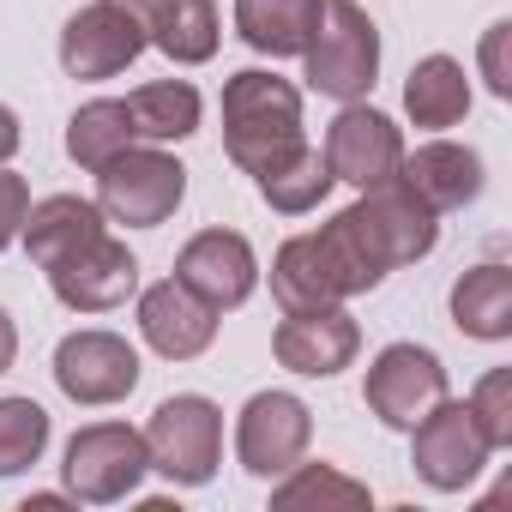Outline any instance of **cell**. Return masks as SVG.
I'll list each match as a JSON object with an SVG mask.
<instances>
[{
	"instance_id": "6da1fadb",
	"label": "cell",
	"mask_w": 512,
	"mask_h": 512,
	"mask_svg": "<svg viewBox=\"0 0 512 512\" xmlns=\"http://www.w3.org/2000/svg\"><path fill=\"white\" fill-rule=\"evenodd\" d=\"M320 235H326V247H332V260L344 266L350 290L368 296V290L386 284V272L416 266V260H428V253H434V241H440V211H428V205L392 175V181L368 187L356 205H344L332 223H320Z\"/></svg>"
},
{
	"instance_id": "52a82bcc",
	"label": "cell",
	"mask_w": 512,
	"mask_h": 512,
	"mask_svg": "<svg viewBox=\"0 0 512 512\" xmlns=\"http://www.w3.org/2000/svg\"><path fill=\"white\" fill-rule=\"evenodd\" d=\"M488 458H494V446H488L482 422H476L470 404L452 398V392L410 428V464H416V476H422L428 488H440V494L470 488V482L488 470Z\"/></svg>"
},
{
	"instance_id": "e0dca14e",
	"label": "cell",
	"mask_w": 512,
	"mask_h": 512,
	"mask_svg": "<svg viewBox=\"0 0 512 512\" xmlns=\"http://www.w3.org/2000/svg\"><path fill=\"white\" fill-rule=\"evenodd\" d=\"M272 296H278L284 314H302V308H338V302H350L356 290H350L344 266L332 260L326 235L308 229V235H290V241L272 253Z\"/></svg>"
},
{
	"instance_id": "9a60e30c",
	"label": "cell",
	"mask_w": 512,
	"mask_h": 512,
	"mask_svg": "<svg viewBox=\"0 0 512 512\" xmlns=\"http://www.w3.org/2000/svg\"><path fill=\"white\" fill-rule=\"evenodd\" d=\"M362 350V326L356 314L338 302V308H302V314H284L278 332H272V356L302 374V380H332L356 362Z\"/></svg>"
},
{
	"instance_id": "ffe728a7",
	"label": "cell",
	"mask_w": 512,
	"mask_h": 512,
	"mask_svg": "<svg viewBox=\"0 0 512 512\" xmlns=\"http://www.w3.org/2000/svg\"><path fill=\"white\" fill-rule=\"evenodd\" d=\"M320 13H326V0H235V37L253 55L290 61L314 43Z\"/></svg>"
},
{
	"instance_id": "8992f818",
	"label": "cell",
	"mask_w": 512,
	"mask_h": 512,
	"mask_svg": "<svg viewBox=\"0 0 512 512\" xmlns=\"http://www.w3.org/2000/svg\"><path fill=\"white\" fill-rule=\"evenodd\" d=\"M151 470V452H145V434L127 428V422H91L67 440V458H61V476H67V494L85 500V506H115L127 500Z\"/></svg>"
},
{
	"instance_id": "d4e9b609",
	"label": "cell",
	"mask_w": 512,
	"mask_h": 512,
	"mask_svg": "<svg viewBox=\"0 0 512 512\" xmlns=\"http://www.w3.org/2000/svg\"><path fill=\"white\" fill-rule=\"evenodd\" d=\"M253 187H260V199H266L272 211H284V217H308V211H320V199H326L338 181H332V169H326V151L296 145L290 157H278L272 169L253 175Z\"/></svg>"
},
{
	"instance_id": "7a4b0ae2",
	"label": "cell",
	"mask_w": 512,
	"mask_h": 512,
	"mask_svg": "<svg viewBox=\"0 0 512 512\" xmlns=\"http://www.w3.org/2000/svg\"><path fill=\"white\" fill-rule=\"evenodd\" d=\"M302 139V91L266 67H241L223 79V151L241 175H260L290 157Z\"/></svg>"
},
{
	"instance_id": "836d02e7",
	"label": "cell",
	"mask_w": 512,
	"mask_h": 512,
	"mask_svg": "<svg viewBox=\"0 0 512 512\" xmlns=\"http://www.w3.org/2000/svg\"><path fill=\"white\" fill-rule=\"evenodd\" d=\"M61 506H79L73 494H31L25 500V512H61Z\"/></svg>"
},
{
	"instance_id": "f546056e",
	"label": "cell",
	"mask_w": 512,
	"mask_h": 512,
	"mask_svg": "<svg viewBox=\"0 0 512 512\" xmlns=\"http://www.w3.org/2000/svg\"><path fill=\"white\" fill-rule=\"evenodd\" d=\"M25 211H31V181H25V175H13L7 163H0V253L19 241Z\"/></svg>"
},
{
	"instance_id": "cb8c5ba5",
	"label": "cell",
	"mask_w": 512,
	"mask_h": 512,
	"mask_svg": "<svg viewBox=\"0 0 512 512\" xmlns=\"http://www.w3.org/2000/svg\"><path fill=\"white\" fill-rule=\"evenodd\" d=\"M121 103H127L133 133H139L145 145H181V139H193V133H199V115H205V103H199V91H193L187 79L139 85V91H133V97H121Z\"/></svg>"
},
{
	"instance_id": "7c38bea8",
	"label": "cell",
	"mask_w": 512,
	"mask_h": 512,
	"mask_svg": "<svg viewBox=\"0 0 512 512\" xmlns=\"http://www.w3.org/2000/svg\"><path fill=\"white\" fill-rule=\"evenodd\" d=\"M398 163H404V133H398L392 115H380L368 103H344L332 115V127H326V169H332V181L368 193V187L392 181Z\"/></svg>"
},
{
	"instance_id": "ba28073f",
	"label": "cell",
	"mask_w": 512,
	"mask_h": 512,
	"mask_svg": "<svg viewBox=\"0 0 512 512\" xmlns=\"http://www.w3.org/2000/svg\"><path fill=\"white\" fill-rule=\"evenodd\" d=\"M440 398H446V362L428 344H386L368 362L362 404H368V416H380V428L410 434Z\"/></svg>"
},
{
	"instance_id": "2e32d148",
	"label": "cell",
	"mask_w": 512,
	"mask_h": 512,
	"mask_svg": "<svg viewBox=\"0 0 512 512\" xmlns=\"http://www.w3.org/2000/svg\"><path fill=\"white\" fill-rule=\"evenodd\" d=\"M139 338L163 362H193L217 344V308L199 302L181 278H163L139 296Z\"/></svg>"
},
{
	"instance_id": "7402d4cb",
	"label": "cell",
	"mask_w": 512,
	"mask_h": 512,
	"mask_svg": "<svg viewBox=\"0 0 512 512\" xmlns=\"http://www.w3.org/2000/svg\"><path fill=\"white\" fill-rule=\"evenodd\" d=\"M452 326L476 344L512 338V272L500 260H482L452 284Z\"/></svg>"
},
{
	"instance_id": "d6a6232c",
	"label": "cell",
	"mask_w": 512,
	"mask_h": 512,
	"mask_svg": "<svg viewBox=\"0 0 512 512\" xmlns=\"http://www.w3.org/2000/svg\"><path fill=\"white\" fill-rule=\"evenodd\" d=\"M19 139H25V133H19V115H13L7 103H0V163H7V157L19 151Z\"/></svg>"
},
{
	"instance_id": "277c9868",
	"label": "cell",
	"mask_w": 512,
	"mask_h": 512,
	"mask_svg": "<svg viewBox=\"0 0 512 512\" xmlns=\"http://www.w3.org/2000/svg\"><path fill=\"white\" fill-rule=\"evenodd\" d=\"M97 175V205H103V217L109 223H127V229H157V223H169L175 211H181V199H187V169L163 151V145H127V151H115L103 169H91Z\"/></svg>"
},
{
	"instance_id": "5bb4252c",
	"label": "cell",
	"mask_w": 512,
	"mask_h": 512,
	"mask_svg": "<svg viewBox=\"0 0 512 512\" xmlns=\"http://www.w3.org/2000/svg\"><path fill=\"white\" fill-rule=\"evenodd\" d=\"M175 278L223 314V308H241L260 290V253H253V241L241 229H199L175 253Z\"/></svg>"
},
{
	"instance_id": "484cf974",
	"label": "cell",
	"mask_w": 512,
	"mask_h": 512,
	"mask_svg": "<svg viewBox=\"0 0 512 512\" xmlns=\"http://www.w3.org/2000/svg\"><path fill=\"white\" fill-rule=\"evenodd\" d=\"M272 506L278 512H308V506H320V512H362V506H374V494H368V482L344 476L338 464H290L272 482Z\"/></svg>"
},
{
	"instance_id": "4fadbf2b",
	"label": "cell",
	"mask_w": 512,
	"mask_h": 512,
	"mask_svg": "<svg viewBox=\"0 0 512 512\" xmlns=\"http://www.w3.org/2000/svg\"><path fill=\"white\" fill-rule=\"evenodd\" d=\"M49 290L73 314H109L139 290V260H133L127 241H115L103 229L97 241H85L79 253H67V260L49 266Z\"/></svg>"
},
{
	"instance_id": "d6986e66",
	"label": "cell",
	"mask_w": 512,
	"mask_h": 512,
	"mask_svg": "<svg viewBox=\"0 0 512 512\" xmlns=\"http://www.w3.org/2000/svg\"><path fill=\"white\" fill-rule=\"evenodd\" d=\"M103 223H109V217H103L97 199H85V193H49V199H37V205L25 211L19 241H25V253H31V266L49 272L55 260H67V253H79L85 241H97Z\"/></svg>"
},
{
	"instance_id": "8fae6325",
	"label": "cell",
	"mask_w": 512,
	"mask_h": 512,
	"mask_svg": "<svg viewBox=\"0 0 512 512\" xmlns=\"http://www.w3.org/2000/svg\"><path fill=\"white\" fill-rule=\"evenodd\" d=\"M145 49H151L145 25L127 7H115V0H91V7H79L61 25V73L85 79V85H103V79L127 73Z\"/></svg>"
},
{
	"instance_id": "5b68a950",
	"label": "cell",
	"mask_w": 512,
	"mask_h": 512,
	"mask_svg": "<svg viewBox=\"0 0 512 512\" xmlns=\"http://www.w3.org/2000/svg\"><path fill=\"white\" fill-rule=\"evenodd\" d=\"M151 470L169 476L175 488H205L223 464V410L205 392H175L151 410V422L139 428Z\"/></svg>"
},
{
	"instance_id": "44dd1931",
	"label": "cell",
	"mask_w": 512,
	"mask_h": 512,
	"mask_svg": "<svg viewBox=\"0 0 512 512\" xmlns=\"http://www.w3.org/2000/svg\"><path fill=\"white\" fill-rule=\"evenodd\" d=\"M145 43L163 49L175 67H205L223 43L217 0H157L145 13Z\"/></svg>"
},
{
	"instance_id": "83f0119b",
	"label": "cell",
	"mask_w": 512,
	"mask_h": 512,
	"mask_svg": "<svg viewBox=\"0 0 512 512\" xmlns=\"http://www.w3.org/2000/svg\"><path fill=\"white\" fill-rule=\"evenodd\" d=\"M49 410L37 398H0V476H25L49 452Z\"/></svg>"
},
{
	"instance_id": "ac0fdd59",
	"label": "cell",
	"mask_w": 512,
	"mask_h": 512,
	"mask_svg": "<svg viewBox=\"0 0 512 512\" xmlns=\"http://www.w3.org/2000/svg\"><path fill=\"white\" fill-rule=\"evenodd\" d=\"M398 181L428 205V211H464L482 193V157L458 139H428L416 151H404Z\"/></svg>"
},
{
	"instance_id": "4dcf8cb0",
	"label": "cell",
	"mask_w": 512,
	"mask_h": 512,
	"mask_svg": "<svg viewBox=\"0 0 512 512\" xmlns=\"http://www.w3.org/2000/svg\"><path fill=\"white\" fill-rule=\"evenodd\" d=\"M506 37H512V25H488V37H482V79H488V91H494V97H512V73H506Z\"/></svg>"
},
{
	"instance_id": "603a6c76",
	"label": "cell",
	"mask_w": 512,
	"mask_h": 512,
	"mask_svg": "<svg viewBox=\"0 0 512 512\" xmlns=\"http://www.w3.org/2000/svg\"><path fill=\"white\" fill-rule=\"evenodd\" d=\"M404 115L416 127H428V133L458 127L470 115V79H464V67L452 55H422L410 67V79H404Z\"/></svg>"
},
{
	"instance_id": "f1b7e54d",
	"label": "cell",
	"mask_w": 512,
	"mask_h": 512,
	"mask_svg": "<svg viewBox=\"0 0 512 512\" xmlns=\"http://www.w3.org/2000/svg\"><path fill=\"white\" fill-rule=\"evenodd\" d=\"M464 404H470V416L482 422V434H488L494 452L512 446V374H506V368H488Z\"/></svg>"
},
{
	"instance_id": "9c48e42d",
	"label": "cell",
	"mask_w": 512,
	"mask_h": 512,
	"mask_svg": "<svg viewBox=\"0 0 512 512\" xmlns=\"http://www.w3.org/2000/svg\"><path fill=\"white\" fill-rule=\"evenodd\" d=\"M308 440H314V410L296 392H253L235 416V458L260 482H278L290 464H302Z\"/></svg>"
},
{
	"instance_id": "3957f363",
	"label": "cell",
	"mask_w": 512,
	"mask_h": 512,
	"mask_svg": "<svg viewBox=\"0 0 512 512\" xmlns=\"http://www.w3.org/2000/svg\"><path fill=\"white\" fill-rule=\"evenodd\" d=\"M302 79L308 91L332 103H362L380 79V25L368 19L362 0H326L320 31L302 49Z\"/></svg>"
},
{
	"instance_id": "30bf717a",
	"label": "cell",
	"mask_w": 512,
	"mask_h": 512,
	"mask_svg": "<svg viewBox=\"0 0 512 512\" xmlns=\"http://www.w3.org/2000/svg\"><path fill=\"white\" fill-rule=\"evenodd\" d=\"M139 350L121 338V332H103V326H85V332H67L55 344V386L85 404V410H103V404H121L133 386H139Z\"/></svg>"
},
{
	"instance_id": "4316f807",
	"label": "cell",
	"mask_w": 512,
	"mask_h": 512,
	"mask_svg": "<svg viewBox=\"0 0 512 512\" xmlns=\"http://www.w3.org/2000/svg\"><path fill=\"white\" fill-rule=\"evenodd\" d=\"M139 133H133V115H127V103L121 97H91L85 109H73V121H67V157L79 163V169H103L115 151H127Z\"/></svg>"
},
{
	"instance_id": "1f68e13d",
	"label": "cell",
	"mask_w": 512,
	"mask_h": 512,
	"mask_svg": "<svg viewBox=\"0 0 512 512\" xmlns=\"http://www.w3.org/2000/svg\"><path fill=\"white\" fill-rule=\"evenodd\" d=\"M19 362V326H13V314L0 308V374H7Z\"/></svg>"
}]
</instances>
